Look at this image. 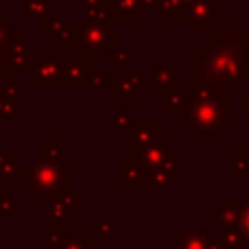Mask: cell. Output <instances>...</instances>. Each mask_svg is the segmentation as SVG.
<instances>
[{
    "instance_id": "9a60e30c",
    "label": "cell",
    "mask_w": 249,
    "mask_h": 249,
    "mask_svg": "<svg viewBox=\"0 0 249 249\" xmlns=\"http://www.w3.org/2000/svg\"><path fill=\"white\" fill-rule=\"evenodd\" d=\"M219 241L230 249H249V238L236 228V225H223V228H221Z\"/></svg>"
},
{
    "instance_id": "277c9868",
    "label": "cell",
    "mask_w": 249,
    "mask_h": 249,
    "mask_svg": "<svg viewBox=\"0 0 249 249\" xmlns=\"http://www.w3.org/2000/svg\"><path fill=\"white\" fill-rule=\"evenodd\" d=\"M118 39V33L112 29H107L101 22H83L79 24V44L77 48H81L83 59H105L109 57V44Z\"/></svg>"
},
{
    "instance_id": "8992f818",
    "label": "cell",
    "mask_w": 249,
    "mask_h": 249,
    "mask_svg": "<svg viewBox=\"0 0 249 249\" xmlns=\"http://www.w3.org/2000/svg\"><path fill=\"white\" fill-rule=\"evenodd\" d=\"M142 94V74L138 70H123L121 77L116 81H112L109 86V99L112 101H123V99H131L138 101Z\"/></svg>"
},
{
    "instance_id": "30bf717a",
    "label": "cell",
    "mask_w": 249,
    "mask_h": 249,
    "mask_svg": "<svg viewBox=\"0 0 249 249\" xmlns=\"http://www.w3.org/2000/svg\"><path fill=\"white\" fill-rule=\"evenodd\" d=\"M168 153H171V142L168 140H153L149 146H144V149L140 151V153L136 155L138 160H140L142 168L146 171H153V168H160L164 164V160L168 158Z\"/></svg>"
},
{
    "instance_id": "5bb4252c",
    "label": "cell",
    "mask_w": 249,
    "mask_h": 249,
    "mask_svg": "<svg viewBox=\"0 0 249 249\" xmlns=\"http://www.w3.org/2000/svg\"><path fill=\"white\" fill-rule=\"evenodd\" d=\"M53 203H57V206L64 208V210H79V208H81V193L66 184L64 188L53 193Z\"/></svg>"
},
{
    "instance_id": "d4e9b609",
    "label": "cell",
    "mask_w": 249,
    "mask_h": 249,
    "mask_svg": "<svg viewBox=\"0 0 249 249\" xmlns=\"http://www.w3.org/2000/svg\"><path fill=\"white\" fill-rule=\"evenodd\" d=\"M236 228L249 238V201L241 203V210H238V219H236Z\"/></svg>"
},
{
    "instance_id": "52a82bcc",
    "label": "cell",
    "mask_w": 249,
    "mask_h": 249,
    "mask_svg": "<svg viewBox=\"0 0 249 249\" xmlns=\"http://www.w3.org/2000/svg\"><path fill=\"white\" fill-rule=\"evenodd\" d=\"M131 138H129V151H131V158H136L144 146H149L153 140L160 138V129L162 124L160 121H138L131 123Z\"/></svg>"
},
{
    "instance_id": "6da1fadb",
    "label": "cell",
    "mask_w": 249,
    "mask_h": 249,
    "mask_svg": "<svg viewBox=\"0 0 249 249\" xmlns=\"http://www.w3.org/2000/svg\"><path fill=\"white\" fill-rule=\"evenodd\" d=\"M249 77V57L241 33H212L201 42L199 51L190 53V90L236 92L241 81Z\"/></svg>"
},
{
    "instance_id": "3957f363",
    "label": "cell",
    "mask_w": 249,
    "mask_h": 249,
    "mask_svg": "<svg viewBox=\"0 0 249 249\" xmlns=\"http://www.w3.org/2000/svg\"><path fill=\"white\" fill-rule=\"evenodd\" d=\"M68 160H44V162H35L33 168L24 175V188H31L33 197H44V195H53L59 188L68 184Z\"/></svg>"
},
{
    "instance_id": "2e32d148",
    "label": "cell",
    "mask_w": 249,
    "mask_h": 249,
    "mask_svg": "<svg viewBox=\"0 0 249 249\" xmlns=\"http://www.w3.org/2000/svg\"><path fill=\"white\" fill-rule=\"evenodd\" d=\"M232 158V179H249V151H236L230 153Z\"/></svg>"
},
{
    "instance_id": "44dd1931",
    "label": "cell",
    "mask_w": 249,
    "mask_h": 249,
    "mask_svg": "<svg viewBox=\"0 0 249 249\" xmlns=\"http://www.w3.org/2000/svg\"><path fill=\"white\" fill-rule=\"evenodd\" d=\"M179 103H181V90L179 88L160 90V107L162 109H179Z\"/></svg>"
},
{
    "instance_id": "7c38bea8",
    "label": "cell",
    "mask_w": 249,
    "mask_h": 249,
    "mask_svg": "<svg viewBox=\"0 0 249 249\" xmlns=\"http://www.w3.org/2000/svg\"><path fill=\"white\" fill-rule=\"evenodd\" d=\"M121 188L129 190V188H140V184L144 181V168H142L140 160L138 158H129L121 162Z\"/></svg>"
},
{
    "instance_id": "7a4b0ae2",
    "label": "cell",
    "mask_w": 249,
    "mask_h": 249,
    "mask_svg": "<svg viewBox=\"0 0 249 249\" xmlns=\"http://www.w3.org/2000/svg\"><path fill=\"white\" fill-rule=\"evenodd\" d=\"M232 92L197 88V90H181L179 118L186 121L201 140H219L221 133L230 129V99Z\"/></svg>"
},
{
    "instance_id": "ac0fdd59",
    "label": "cell",
    "mask_w": 249,
    "mask_h": 249,
    "mask_svg": "<svg viewBox=\"0 0 249 249\" xmlns=\"http://www.w3.org/2000/svg\"><path fill=\"white\" fill-rule=\"evenodd\" d=\"M90 241H92V236L88 230H81V232H72L70 230L64 236V241L55 249H90Z\"/></svg>"
},
{
    "instance_id": "d6986e66",
    "label": "cell",
    "mask_w": 249,
    "mask_h": 249,
    "mask_svg": "<svg viewBox=\"0 0 249 249\" xmlns=\"http://www.w3.org/2000/svg\"><path fill=\"white\" fill-rule=\"evenodd\" d=\"M61 29L55 33V39H59L64 48H77L79 44V24L74 22H66V24H59Z\"/></svg>"
},
{
    "instance_id": "e0dca14e",
    "label": "cell",
    "mask_w": 249,
    "mask_h": 249,
    "mask_svg": "<svg viewBox=\"0 0 249 249\" xmlns=\"http://www.w3.org/2000/svg\"><path fill=\"white\" fill-rule=\"evenodd\" d=\"M116 230H121V221H116V219H94L90 223V228H88V232H90L92 238H107V236H112Z\"/></svg>"
},
{
    "instance_id": "ba28073f",
    "label": "cell",
    "mask_w": 249,
    "mask_h": 249,
    "mask_svg": "<svg viewBox=\"0 0 249 249\" xmlns=\"http://www.w3.org/2000/svg\"><path fill=\"white\" fill-rule=\"evenodd\" d=\"M90 64L83 61H61V88L70 90H88Z\"/></svg>"
},
{
    "instance_id": "5b68a950",
    "label": "cell",
    "mask_w": 249,
    "mask_h": 249,
    "mask_svg": "<svg viewBox=\"0 0 249 249\" xmlns=\"http://www.w3.org/2000/svg\"><path fill=\"white\" fill-rule=\"evenodd\" d=\"M33 88L35 90H53L61 88V59L57 53H44L33 66Z\"/></svg>"
},
{
    "instance_id": "7402d4cb",
    "label": "cell",
    "mask_w": 249,
    "mask_h": 249,
    "mask_svg": "<svg viewBox=\"0 0 249 249\" xmlns=\"http://www.w3.org/2000/svg\"><path fill=\"white\" fill-rule=\"evenodd\" d=\"M144 181H149L155 190H166L171 186V177L162 171V168H153V171L144 173Z\"/></svg>"
},
{
    "instance_id": "9c48e42d",
    "label": "cell",
    "mask_w": 249,
    "mask_h": 249,
    "mask_svg": "<svg viewBox=\"0 0 249 249\" xmlns=\"http://www.w3.org/2000/svg\"><path fill=\"white\" fill-rule=\"evenodd\" d=\"M153 70V81H142V90H168V88H179V72L171 70L168 61H153L151 64Z\"/></svg>"
},
{
    "instance_id": "4316f807",
    "label": "cell",
    "mask_w": 249,
    "mask_h": 249,
    "mask_svg": "<svg viewBox=\"0 0 249 249\" xmlns=\"http://www.w3.org/2000/svg\"><path fill=\"white\" fill-rule=\"evenodd\" d=\"M59 142H42V153H44V160H59Z\"/></svg>"
},
{
    "instance_id": "cb8c5ba5",
    "label": "cell",
    "mask_w": 249,
    "mask_h": 249,
    "mask_svg": "<svg viewBox=\"0 0 249 249\" xmlns=\"http://www.w3.org/2000/svg\"><path fill=\"white\" fill-rule=\"evenodd\" d=\"M64 236H66V234L57 232V230H48V232H44V234H42V247H46V249H55L61 241H64Z\"/></svg>"
},
{
    "instance_id": "484cf974",
    "label": "cell",
    "mask_w": 249,
    "mask_h": 249,
    "mask_svg": "<svg viewBox=\"0 0 249 249\" xmlns=\"http://www.w3.org/2000/svg\"><path fill=\"white\" fill-rule=\"evenodd\" d=\"M131 116H129V112H124V109H118L116 114L112 116V124H114V129H129L131 127Z\"/></svg>"
},
{
    "instance_id": "ffe728a7",
    "label": "cell",
    "mask_w": 249,
    "mask_h": 249,
    "mask_svg": "<svg viewBox=\"0 0 249 249\" xmlns=\"http://www.w3.org/2000/svg\"><path fill=\"white\" fill-rule=\"evenodd\" d=\"M112 72L109 70H96L92 72L90 70V77H88V90H109L112 86Z\"/></svg>"
},
{
    "instance_id": "f1b7e54d",
    "label": "cell",
    "mask_w": 249,
    "mask_h": 249,
    "mask_svg": "<svg viewBox=\"0 0 249 249\" xmlns=\"http://www.w3.org/2000/svg\"><path fill=\"white\" fill-rule=\"evenodd\" d=\"M210 249H230V247H225L221 241H212V245H210Z\"/></svg>"
},
{
    "instance_id": "8fae6325",
    "label": "cell",
    "mask_w": 249,
    "mask_h": 249,
    "mask_svg": "<svg viewBox=\"0 0 249 249\" xmlns=\"http://www.w3.org/2000/svg\"><path fill=\"white\" fill-rule=\"evenodd\" d=\"M212 238L199 230H181L179 238L171 241L168 249H210Z\"/></svg>"
},
{
    "instance_id": "4fadbf2b",
    "label": "cell",
    "mask_w": 249,
    "mask_h": 249,
    "mask_svg": "<svg viewBox=\"0 0 249 249\" xmlns=\"http://www.w3.org/2000/svg\"><path fill=\"white\" fill-rule=\"evenodd\" d=\"M238 210H241V201H234V199H223V201L219 203V208L210 210V216L214 221H219L221 228H223V225H236Z\"/></svg>"
},
{
    "instance_id": "603a6c76",
    "label": "cell",
    "mask_w": 249,
    "mask_h": 249,
    "mask_svg": "<svg viewBox=\"0 0 249 249\" xmlns=\"http://www.w3.org/2000/svg\"><path fill=\"white\" fill-rule=\"evenodd\" d=\"M129 61H131V55H129L127 51H114L112 55H109V66H112L114 70H118V72L129 68Z\"/></svg>"
},
{
    "instance_id": "83f0119b",
    "label": "cell",
    "mask_w": 249,
    "mask_h": 249,
    "mask_svg": "<svg viewBox=\"0 0 249 249\" xmlns=\"http://www.w3.org/2000/svg\"><path fill=\"white\" fill-rule=\"evenodd\" d=\"M238 103H241V121H249V90L238 92Z\"/></svg>"
}]
</instances>
